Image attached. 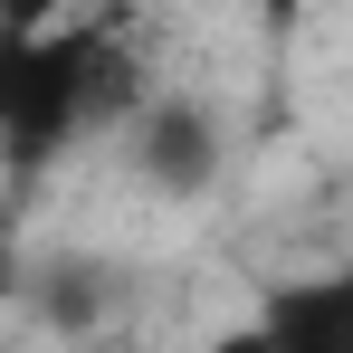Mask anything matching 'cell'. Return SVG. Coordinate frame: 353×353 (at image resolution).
I'll list each match as a JSON object with an SVG mask.
<instances>
[{"label":"cell","instance_id":"1","mask_svg":"<svg viewBox=\"0 0 353 353\" xmlns=\"http://www.w3.org/2000/svg\"><path fill=\"white\" fill-rule=\"evenodd\" d=\"M86 48L96 39H48L39 10L0 19V143L19 163H48L77 134V86H86Z\"/></svg>","mask_w":353,"mask_h":353},{"label":"cell","instance_id":"2","mask_svg":"<svg viewBox=\"0 0 353 353\" xmlns=\"http://www.w3.org/2000/svg\"><path fill=\"white\" fill-rule=\"evenodd\" d=\"M134 153H143V181L153 191L191 201V191H210V172H220V124H210V105H191V96H163L143 115V134H134Z\"/></svg>","mask_w":353,"mask_h":353},{"label":"cell","instance_id":"3","mask_svg":"<svg viewBox=\"0 0 353 353\" xmlns=\"http://www.w3.org/2000/svg\"><path fill=\"white\" fill-rule=\"evenodd\" d=\"M258 334H268V353H353V287H334V277L277 287Z\"/></svg>","mask_w":353,"mask_h":353},{"label":"cell","instance_id":"4","mask_svg":"<svg viewBox=\"0 0 353 353\" xmlns=\"http://www.w3.org/2000/svg\"><path fill=\"white\" fill-rule=\"evenodd\" d=\"M201 353H268V334H258V325H230L220 344H201Z\"/></svg>","mask_w":353,"mask_h":353}]
</instances>
